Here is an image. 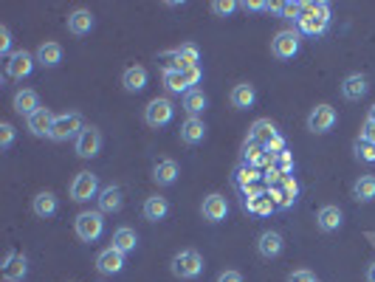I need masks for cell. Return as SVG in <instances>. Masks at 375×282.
Instances as JSON below:
<instances>
[{"mask_svg":"<svg viewBox=\"0 0 375 282\" xmlns=\"http://www.w3.org/2000/svg\"><path fill=\"white\" fill-rule=\"evenodd\" d=\"M327 20H331V9L324 3H302V14L296 23L305 34H324Z\"/></svg>","mask_w":375,"mask_h":282,"instance_id":"obj_1","label":"cell"},{"mask_svg":"<svg viewBox=\"0 0 375 282\" xmlns=\"http://www.w3.org/2000/svg\"><path fill=\"white\" fill-rule=\"evenodd\" d=\"M170 268H172V274H175L178 279H195V277H201V271H203V257H201L195 248H183V251H178V254L172 257Z\"/></svg>","mask_w":375,"mask_h":282,"instance_id":"obj_2","label":"cell"},{"mask_svg":"<svg viewBox=\"0 0 375 282\" xmlns=\"http://www.w3.org/2000/svg\"><path fill=\"white\" fill-rule=\"evenodd\" d=\"M74 229H77V238L82 243H96L105 231V220H102V212H82L74 220Z\"/></svg>","mask_w":375,"mask_h":282,"instance_id":"obj_3","label":"cell"},{"mask_svg":"<svg viewBox=\"0 0 375 282\" xmlns=\"http://www.w3.org/2000/svg\"><path fill=\"white\" fill-rule=\"evenodd\" d=\"M172 116H175V105L170 99H153L147 107H144V122L147 127H164V125H170L172 122Z\"/></svg>","mask_w":375,"mask_h":282,"instance_id":"obj_4","label":"cell"},{"mask_svg":"<svg viewBox=\"0 0 375 282\" xmlns=\"http://www.w3.org/2000/svg\"><path fill=\"white\" fill-rule=\"evenodd\" d=\"M85 127H82V116L79 113H65V116H57V122L51 127V136L54 141H68V138H74L79 136Z\"/></svg>","mask_w":375,"mask_h":282,"instance_id":"obj_5","label":"cell"},{"mask_svg":"<svg viewBox=\"0 0 375 282\" xmlns=\"http://www.w3.org/2000/svg\"><path fill=\"white\" fill-rule=\"evenodd\" d=\"M102 190H99V178L93 175V172H79L71 183V201L77 203H85L90 198H96Z\"/></svg>","mask_w":375,"mask_h":282,"instance_id":"obj_6","label":"cell"},{"mask_svg":"<svg viewBox=\"0 0 375 282\" xmlns=\"http://www.w3.org/2000/svg\"><path fill=\"white\" fill-rule=\"evenodd\" d=\"M333 125H336V110H333L331 105H316V107L311 110V116H308V130L316 133V136L331 133Z\"/></svg>","mask_w":375,"mask_h":282,"instance_id":"obj_7","label":"cell"},{"mask_svg":"<svg viewBox=\"0 0 375 282\" xmlns=\"http://www.w3.org/2000/svg\"><path fill=\"white\" fill-rule=\"evenodd\" d=\"M271 51L276 60H291L296 57L299 51V34L296 31H279L274 40H271Z\"/></svg>","mask_w":375,"mask_h":282,"instance_id":"obj_8","label":"cell"},{"mask_svg":"<svg viewBox=\"0 0 375 282\" xmlns=\"http://www.w3.org/2000/svg\"><path fill=\"white\" fill-rule=\"evenodd\" d=\"M99 150H102V133L96 127H85L77 136V155L79 158H93V155H99Z\"/></svg>","mask_w":375,"mask_h":282,"instance_id":"obj_9","label":"cell"},{"mask_svg":"<svg viewBox=\"0 0 375 282\" xmlns=\"http://www.w3.org/2000/svg\"><path fill=\"white\" fill-rule=\"evenodd\" d=\"M201 212H203V220H209V223H220V220H226V215H229V201H226L220 192H212V195L203 198Z\"/></svg>","mask_w":375,"mask_h":282,"instance_id":"obj_10","label":"cell"},{"mask_svg":"<svg viewBox=\"0 0 375 282\" xmlns=\"http://www.w3.org/2000/svg\"><path fill=\"white\" fill-rule=\"evenodd\" d=\"M29 274V260L23 254H14V251H6L3 257V279L6 282H23Z\"/></svg>","mask_w":375,"mask_h":282,"instance_id":"obj_11","label":"cell"},{"mask_svg":"<svg viewBox=\"0 0 375 282\" xmlns=\"http://www.w3.org/2000/svg\"><path fill=\"white\" fill-rule=\"evenodd\" d=\"M34 70V57L29 51H12L9 54V62H6V74L12 79H23V77H29Z\"/></svg>","mask_w":375,"mask_h":282,"instance_id":"obj_12","label":"cell"},{"mask_svg":"<svg viewBox=\"0 0 375 282\" xmlns=\"http://www.w3.org/2000/svg\"><path fill=\"white\" fill-rule=\"evenodd\" d=\"M283 234L279 231H274V229H268V231H263L260 234V240H257V251H260L266 260H274V257H279L283 254Z\"/></svg>","mask_w":375,"mask_h":282,"instance_id":"obj_13","label":"cell"},{"mask_svg":"<svg viewBox=\"0 0 375 282\" xmlns=\"http://www.w3.org/2000/svg\"><path fill=\"white\" fill-rule=\"evenodd\" d=\"M96 268H99V274H105V277L119 274V271L125 268V254H122V251H116L113 246L105 248V251L96 257Z\"/></svg>","mask_w":375,"mask_h":282,"instance_id":"obj_14","label":"cell"},{"mask_svg":"<svg viewBox=\"0 0 375 282\" xmlns=\"http://www.w3.org/2000/svg\"><path fill=\"white\" fill-rule=\"evenodd\" d=\"M367 90H370V82H367L364 74H350L341 82V97L350 99V102H359L361 97H367Z\"/></svg>","mask_w":375,"mask_h":282,"instance_id":"obj_15","label":"cell"},{"mask_svg":"<svg viewBox=\"0 0 375 282\" xmlns=\"http://www.w3.org/2000/svg\"><path fill=\"white\" fill-rule=\"evenodd\" d=\"M190 68H198V49L195 45H181L178 51H172V62L167 65V70H190Z\"/></svg>","mask_w":375,"mask_h":282,"instance_id":"obj_16","label":"cell"},{"mask_svg":"<svg viewBox=\"0 0 375 282\" xmlns=\"http://www.w3.org/2000/svg\"><path fill=\"white\" fill-rule=\"evenodd\" d=\"M341 223H344V212L339 209V206H322L319 209V215H316V226L322 229V231H339L341 229Z\"/></svg>","mask_w":375,"mask_h":282,"instance_id":"obj_17","label":"cell"},{"mask_svg":"<svg viewBox=\"0 0 375 282\" xmlns=\"http://www.w3.org/2000/svg\"><path fill=\"white\" fill-rule=\"evenodd\" d=\"M54 122H57V116L49 110V107H40L34 116H29V130H31V136H51V127H54Z\"/></svg>","mask_w":375,"mask_h":282,"instance_id":"obj_18","label":"cell"},{"mask_svg":"<svg viewBox=\"0 0 375 282\" xmlns=\"http://www.w3.org/2000/svg\"><path fill=\"white\" fill-rule=\"evenodd\" d=\"M178 164L172 161V158H164V161H158L155 167H153V181L158 183V186H172L175 181H178Z\"/></svg>","mask_w":375,"mask_h":282,"instance_id":"obj_19","label":"cell"},{"mask_svg":"<svg viewBox=\"0 0 375 282\" xmlns=\"http://www.w3.org/2000/svg\"><path fill=\"white\" fill-rule=\"evenodd\" d=\"M93 23H96V20H93V14L88 9H77V12L68 14V31L77 34V37L90 34L93 31Z\"/></svg>","mask_w":375,"mask_h":282,"instance_id":"obj_20","label":"cell"},{"mask_svg":"<svg viewBox=\"0 0 375 282\" xmlns=\"http://www.w3.org/2000/svg\"><path fill=\"white\" fill-rule=\"evenodd\" d=\"M122 85L127 93H142L147 88V70L142 65H130L122 74Z\"/></svg>","mask_w":375,"mask_h":282,"instance_id":"obj_21","label":"cell"},{"mask_svg":"<svg viewBox=\"0 0 375 282\" xmlns=\"http://www.w3.org/2000/svg\"><path fill=\"white\" fill-rule=\"evenodd\" d=\"M203 138H206V125H203V119H195V116H190V119L181 125V141H183V144H201Z\"/></svg>","mask_w":375,"mask_h":282,"instance_id":"obj_22","label":"cell"},{"mask_svg":"<svg viewBox=\"0 0 375 282\" xmlns=\"http://www.w3.org/2000/svg\"><path fill=\"white\" fill-rule=\"evenodd\" d=\"M96 201H99V212H102V215H105V212H107V215H113V212H119V209H122L125 195H122L119 186H105Z\"/></svg>","mask_w":375,"mask_h":282,"instance_id":"obj_23","label":"cell"},{"mask_svg":"<svg viewBox=\"0 0 375 282\" xmlns=\"http://www.w3.org/2000/svg\"><path fill=\"white\" fill-rule=\"evenodd\" d=\"M296 195H299V183L294 181V178H283V190H274V192H268V198L276 203V206H283V209H288L294 201H296Z\"/></svg>","mask_w":375,"mask_h":282,"instance_id":"obj_24","label":"cell"},{"mask_svg":"<svg viewBox=\"0 0 375 282\" xmlns=\"http://www.w3.org/2000/svg\"><path fill=\"white\" fill-rule=\"evenodd\" d=\"M12 105H14V110L20 116H26V119H29V116H34L40 110V97H37L34 90H17Z\"/></svg>","mask_w":375,"mask_h":282,"instance_id":"obj_25","label":"cell"},{"mask_svg":"<svg viewBox=\"0 0 375 282\" xmlns=\"http://www.w3.org/2000/svg\"><path fill=\"white\" fill-rule=\"evenodd\" d=\"M37 62L42 68H57L62 62V45L60 42H42L37 49Z\"/></svg>","mask_w":375,"mask_h":282,"instance_id":"obj_26","label":"cell"},{"mask_svg":"<svg viewBox=\"0 0 375 282\" xmlns=\"http://www.w3.org/2000/svg\"><path fill=\"white\" fill-rule=\"evenodd\" d=\"M254 99H257V90H254V85H248V82L234 85V90H231V107H237V110H248V107L254 105Z\"/></svg>","mask_w":375,"mask_h":282,"instance_id":"obj_27","label":"cell"},{"mask_svg":"<svg viewBox=\"0 0 375 282\" xmlns=\"http://www.w3.org/2000/svg\"><path fill=\"white\" fill-rule=\"evenodd\" d=\"M135 246H138V234H135V229H130V226L116 229V234H113V248H116V251L130 254V251H135Z\"/></svg>","mask_w":375,"mask_h":282,"instance_id":"obj_28","label":"cell"},{"mask_svg":"<svg viewBox=\"0 0 375 282\" xmlns=\"http://www.w3.org/2000/svg\"><path fill=\"white\" fill-rule=\"evenodd\" d=\"M279 133H276V127H274V122L271 119H257L254 125H251V133H248V141H257V144H268L271 138H276Z\"/></svg>","mask_w":375,"mask_h":282,"instance_id":"obj_29","label":"cell"},{"mask_svg":"<svg viewBox=\"0 0 375 282\" xmlns=\"http://www.w3.org/2000/svg\"><path fill=\"white\" fill-rule=\"evenodd\" d=\"M144 218L150 220V223H158V220H164L170 215V203H167V198H161V195H155V198H147L144 201Z\"/></svg>","mask_w":375,"mask_h":282,"instance_id":"obj_30","label":"cell"},{"mask_svg":"<svg viewBox=\"0 0 375 282\" xmlns=\"http://www.w3.org/2000/svg\"><path fill=\"white\" fill-rule=\"evenodd\" d=\"M57 195L54 192H40V195H34V201H31V209H34V215L37 218H51V215H57Z\"/></svg>","mask_w":375,"mask_h":282,"instance_id":"obj_31","label":"cell"},{"mask_svg":"<svg viewBox=\"0 0 375 282\" xmlns=\"http://www.w3.org/2000/svg\"><path fill=\"white\" fill-rule=\"evenodd\" d=\"M353 198H356L359 203L375 201V175H361V178L353 183Z\"/></svg>","mask_w":375,"mask_h":282,"instance_id":"obj_32","label":"cell"},{"mask_svg":"<svg viewBox=\"0 0 375 282\" xmlns=\"http://www.w3.org/2000/svg\"><path fill=\"white\" fill-rule=\"evenodd\" d=\"M206 105H209V99L203 97V90L195 88V90H190V93H183V110L190 113V116H195V119L206 110Z\"/></svg>","mask_w":375,"mask_h":282,"instance_id":"obj_33","label":"cell"},{"mask_svg":"<svg viewBox=\"0 0 375 282\" xmlns=\"http://www.w3.org/2000/svg\"><path fill=\"white\" fill-rule=\"evenodd\" d=\"M164 88H167L170 93H190L181 70H164Z\"/></svg>","mask_w":375,"mask_h":282,"instance_id":"obj_34","label":"cell"},{"mask_svg":"<svg viewBox=\"0 0 375 282\" xmlns=\"http://www.w3.org/2000/svg\"><path fill=\"white\" fill-rule=\"evenodd\" d=\"M243 158H246V164H248V167H254V164H263V161H268V155H266V147H263V144H257V141H246V147H243Z\"/></svg>","mask_w":375,"mask_h":282,"instance_id":"obj_35","label":"cell"},{"mask_svg":"<svg viewBox=\"0 0 375 282\" xmlns=\"http://www.w3.org/2000/svg\"><path fill=\"white\" fill-rule=\"evenodd\" d=\"M356 155L361 158V161H367V164H375V144H367V141H356Z\"/></svg>","mask_w":375,"mask_h":282,"instance_id":"obj_36","label":"cell"},{"mask_svg":"<svg viewBox=\"0 0 375 282\" xmlns=\"http://www.w3.org/2000/svg\"><path fill=\"white\" fill-rule=\"evenodd\" d=\"M251 212H257V215H268V212L274 209V201L271 198H254V201H248L246 203Z\"/></svg>","mask_w":375,"mask_h":282,"instance_id":"obj_37","label":"cell"},{"mask_svg":"<svg viewBox=\"0 0 375 282\" xmlns=\"http://www.w3.org/2000/svg\"><path fill=\"white\" fill-rule=\"evenodd\" d=\"M257 178H260V175H257V170L248 167V164H246V167H240V172H237V183L243 186V190H246V186H251Z\"/></svg>","mask_w":375,"mask_h":282,"instance_id":"obj_38","label":"cell"},{"mask_svg":"<svg viewBox=\"0 0 375 282\" xmlns=\"http://www.w3.org/2000/svg\"><path fill=\"white\" fill-rule=\"evenodd\" d=\"M12 144H14V127L9 122H3V125H0V147L9 150Z\"/></svg>","mask_w":375,"mask_h":282,"instance_id":"obj_39","label":"cell"},{"mask_svg":"<svg viewBox=\"0 0 375 282\" xmlns=\"http://www.w3.org/2000/svg\"><path fill=\"white\" fill-rule=\"evenodd\" d=\"M183 79H186V88H190V90H195V85L203 79L201 68H190V70H183Z\"/></svg>","mask_w":375,"mask_h":282,"instance_id":"obj_40","label":"cell"},{"mask_svg":"<svg viewBox=\"0 0 375 282\" xmlns=\"http://www.w3.org/2000/svg\"><path fill=\"white\" fill-rule=\"evenodd\" d=\"M279 12H283V17H288V20H299V14H302V3H279Z\"/></svg>","mask_w":375,"mask_h":282,"instance_id":"obj_41","label":"cell"},{"mask_svg":"<svg viewBox=\"0 0 375 282\" xmlns=\"http://www.w3.org/2000/svg\"><path fill=\"white\" fill-rule=\"evenodd\" d=\"M266 150H268V155H274V153H285V138H283V136L271 138L268 144H266Z\"/></svg>","mask_w":375,"mask_h":282,"instance_id":"obj_42","label":"cell"},{"mask_svg":"<svg viewBox=\"0 0 375 282\" xmlns=\"http://www.w3.org/2000/svg\"><path fill=\"white\" fill-rule=\"evenodd\" d=\"M361 141H367V144H375V122H364V127H361Z\"/></svg>","mask_w":375,"mask_h":282,"instance_id":"obj_43","label":"cell"},{"mask_svg":"<svg viewBox=\"0 0 375 282\" xmlns=\"http://www.w3.org/2000/svg\"><path fill=\"white\" fill-rule=\"evenodd\" d=\"M9 49H12V34L6 26H0V54H9Z\"/></svg>","mask_w":375,"mask_h":282,"instance_id":"obj_44","label":"cell"},{"mask_svg":"<svg viewBox=\"0 0 375 282\" xmlns=\"http://www.w3.org/2000/svg\"><path fill=\"white\" fill-rule=\"evenodd\" d=\"M288 282H316V277H313V271H294L291 277H288Z\"/></svg>","mask_w":375,"mask_h":282,"instance_id":"obj_45","label":"cell"},{"mask_svg":"<svg viewBox=\"0 0 375 282\" xmlns=\"http://www.w3.org/2000/svg\"><path fill=\"white\" fill-rule=\"evenodd\" d=\"M234 6H237V3H231V0H218V3H212V9H215L218 14H231Z\"/></svg>","mask_w":375,"mask_h":282,"instance_id":"obj_46","label":"cell"},{"mask_svg":"<svg viewBox=\"0 0 375 282\" xmlns=\"http://www.w3.org/2000/svg\"><path fill=\"white\" fill-rule=\"evenodd\" d=\"M218 282H243V274L240 271H223L218 277Z\"/></svg>","mask_w":375,"mask_h":282,"instance_id":"obj_47","label":"cell"},{"mask_svg":"<svg viewBox=\"0 0 375 282\" xmlns=\"http://www.w3.org/2000/svg\"><path fill=\"white\" fill-rule=\"evenodd\" d=\"M367 282H375V263L367 268Z\"/></svg>","mask_w":375,"mask_h":282,"instance_id":"obj_48","label":"cell"},{"mask_svg":"<svg viewBox=\"0 0 375 282\" xmlns=\"http://www.w3.org/2000/svg\"><path fill=\"white\" fill-rule=\"evenodd\" d=\"M370 122H375V105L370 107Z\"/></svg>","mask_w":375,"mask_h":282,"instance_id":"obj_49","label":"cell"}]
</instances>
